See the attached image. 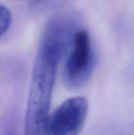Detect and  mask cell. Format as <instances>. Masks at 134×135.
Returning <instances> with one entry per match:
<instances>
[{
	"instance_id": "cell-1",
	"label": "cell",
	"mask_w": 134,
	"mask_h": 135,
	"mask_svg": "<svg viewBox=\"0 0 134 135\" xmlns=\"http://www.w3.org/2000/svg\"><path fill=\"white\" fill-rule=\"evenodd\" d=\"M57 41L42 36L36 53L24 119V135H46L58 62L66 53Z\"/></svg>"
},
{
	"instance_id": "cell-2",
	"label": "cell",
	"mask_w": 134,
	"mask_h": 135,
	"mask_svg": "<svg viewBox=\"0 0 134 135\" xmlns=\"http://www.w3.org/2000/svg\"><path fill=\"white\" fill-rule=\"evenodd\" d=\"M95 66V56L90 35L87 30H78L63 69V81L70 89H77L90 79Z\"/></svg>"
},
{
	"instance_id": "cell-5",
	"label": "cell",
	"mask_w": 134,
	"mask_h": 135,
	"mask_svg": "<svg viewBox=\"0 0 134 135\" xmlns=\"http://www.w3.org/2000/svg\"><path fill=\"white\" fill-rule=\"evenodd\" d=\"M68 0H30L32 6L44 9H56L62 7Z\"/></svg>"
},
{
	"instance_id": "cell-3",
	"label": "cell",
	"mask_w": 134,
	"mask_h": 135,
	"mask_svg": "<svg viewBox=\"0 0 134 135\" xmlns=\"http://www.w3.org/2000/svg\"><path fill=\"white\" fill-rule=\"evenodd\" d=\"M88 111L85 98L76 97L65 100L48 118V135H78L82 131Z\"/></svg>"
},
{
	"instance_id": "cell-4",
	"label": "cell",
	"mask_w": 134,
	"mask_h": 135,
	"mask_svg": "<svg viewBox=\"0 0 134 135\" xmlns=\"http://www.w3.org/2000/svg\"><path fill=\"white\" fill-rule=\"evenodd\" d=\"M11 21V12L6 6L0 4V37L8 30Z\"/></svg>"
}]
</instances>
